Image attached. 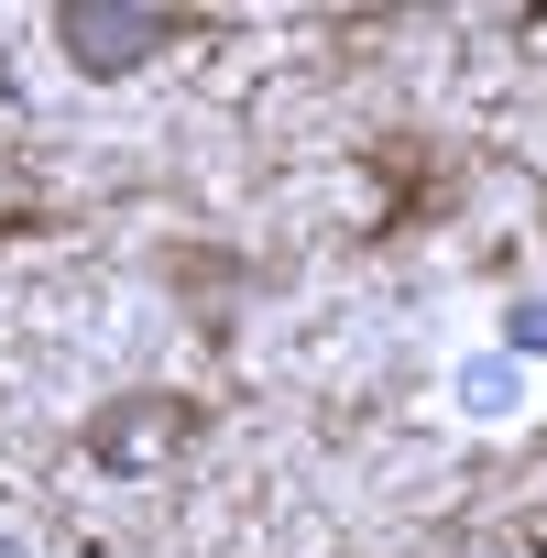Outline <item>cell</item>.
<instances>
[{"label": "cell", "mask_w": 547, "mask_h": 558, "mask_svg": "<svg viewBox=\"0 0 547 558\" xmlns=\"http://www.w3.org/2000/svg\"><path fill=\"white\" fill-rule=\"evenodd\" d=\"M56 45H66L77 77H132V66H154L165 45H186V12H175V0H66V12H56Z\"/></svg>", "instance_id": "6da1fadb"}, {"label": "cell", "mask_w": 547, "mask_h": 558, "mask_svg": "<svg viewBox=\"0 0 547 558\" xmlns=\"http://www.w3.org/2000/svg\"><path fill=\"white\" fill-rule=\"evenodd\" d=\"M186 438H197V405L186 395H121V405L88 416V460L99 471H165Z\"/></svg>", "instance_id": "7a4b0ae2"}, {"label": "cell", "mask_w": 547, "mask_h": 558, "mask_svg": "<svg viewBox=\"0 0 547 558\" xmlns=\"http://www.w3.org/2000/svg\"><path fill=\"white\" fill-rule=\"evenodd\" d=\"M503 351H514V362H547V296L503 307Z\"/></svg>", "instance_id": "3957f363"}, {"label": "cell", "mask_w": 547, "mask_h": 558, "mask_svg": "<svg viewBox=\"0 0 547 558\" xmlns=\"http://www.w3.org/2000/svg\"><path fill=\"white\" fill-rule=\"evenodd\" d=\"M460 405H482V416L514 405V362H471V373H460Z\"/></svg>", "instance_id": "277c9868"}, {"label": "cell", "mask_w": 547, "mask_h": 558, "mask_svg": "<svg viewBox=\"0 0 547 558\" xmlns=\"http://www.w3.org/2000/svg\"><path fill=\"white\" fill-rule=\"evenodd\" d=\"M0 558H12V547H0Z\"/></svg>", "instance_id": "5b68a950"}]
</instances>
